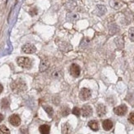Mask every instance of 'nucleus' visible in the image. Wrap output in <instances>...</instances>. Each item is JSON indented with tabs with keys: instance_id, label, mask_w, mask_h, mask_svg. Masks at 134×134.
<instances>
[{
	"instance_id": "obj_1",
	"label": "nucleus",
	"mask_w": 134,
	"mask_h": 134,
	"mask_svg": "<svg viewBox=\"0 0 134 134\" xmlns=\"http://www.w3.org/2000/svg\"><path fill=\"white\" fill-rule=\"evenodd\" d=\"M11 88L15 93H21L26 90V85L23 80L16 79L11 84Z\"/></svg>"
},
{
	"instance_id": "obj_2",
	"label": "nucleus",
	"mask_w": 134,
	"mask_h": 134,
	"mask_svg": "<svg viewBox=\"0 0 134 134\" xmlns=\"http://www.w3.org/2000/svg\"><path fill=\"white\" fill-rule=\"evenodd\" d=\"M16 63L18 66H20L22 68H31L32 63L31 60L27 57H19L17 58Z\"/></svg>"
},
{
	"instance_id": "obj_3",
	"label": "nucleus",
	"mask_w": 134,
	"mask_h": 134,
	"mask_svg": "<svg viewBox=\"0 0 134 134\" xmlns=\"http://www.w3.org/2000/svg\"><path fill=\"white\" fill-rule=\"evenodd\" d=\"M21 50L23 53L30 54H34L36 51V48L32 44H26L21 47Z\"/></svg>"
},
{
	"instance_id": "obj_4",
	"label": "nucleus",
	"mask_w": 134,
	"mask_h": 134,
	"mask_svg": "<svg viewBox=\"0 0 134 134\" xmlns=\"http://www.w3.org/2000/svg\"><path fill=\"white\" fill-rule=\"evenodd\" d=\"M91 96V92L88 88H82L80 91L79 97L81 100H89Z\"/></svg>"
},
{
	"instance_id": "obj_5",
	"label": "nucleus",
	"mask_w": 134,
	"mask_h": 134,
	"mask_svg": "<svg viewBox=\"0 0 134 134\" xmlns=\"http://www.w3.org/2000/svg\"><path fill=\"white\" fill-rule=\"evenodd\" d=\"M70 74L74 77H78L81 74V68L80 67L76 64V63H72L70 67Z\"/></svg>"
},
{
	"instance_id": "obj_6",
	"label": "nucleus",
	"mask_w": 134,
	"mask_h": 134,
	"mask_svg": "<svg viewBox=\"0 0 134 134\" xmlns=\"http://www.w3.org/2000/svg\"><path fill=\"white\" fill-rule=\"evenodd\" d=\"M127 111V107L125 104H121L119 106H117L114 109V112L115 114H117L119 116H124Z\"/></svg>"
},
{
	"instance_id": "obj_7",
	"label": "nucleus",
	"mask_w": 134,
	"mask_h": 134,
	"mask_svg": "<svg viewBox=\"0 0 134 134\" xmlns=\"http://www.w3.org/2000/svg\"><path fill=\"white\" fill-rule=\"evenodd\" d=\"M9 123L14 127H17L21 124V119L17 114H13L9 117Z\"/></svg>"
},
{
	"instance_id": "obj_8",
	"label": "nucleus",
	"mask_w": 134,
	"mask_h": 134,
	"mask_svg": "<svg viewBox=\"0 0 134 134\" xmlns=\"http://www.w3.org/2000/svg\"><path fill=\"white\" fill-rule=\"evenodd\" d=\"M93 110L92 108L88 105V104H86V105H83V107L81 108V114H82L83 117H90V116L92 114Z\"/></svg>"
},
{
	"instance_id": "obj_9",
	"label": "nucleus",
	"mask_w": 134,
	"mask_h": 134,
	"mask_svg": "<svg viewBox=\"0 0 134 134\" xmlns=\"http://www.w3.org/2000/svg\"><path fill=\"white\" fill-rule=\"evenodd\" d=\"M96 112H97V114H98L99 117H103V116H104L106 114L105 106H104V104H98L97 108H96Z\"/></svg>"
},
{
	"instance_id": "obj_10",
	"label": "nucleus",
	"mask_w": 134,
	"mask_h": 134,
	"mask_svg": "<svg viewBox=\"0 0 134 134\" xmlns=\"http://www.w3.org/2000/svg\"><path fill=\"white\" fill-rule=\"evenodd\" d=\"M113 122L109 119H105L103 121L102 123V126H103V129L105 130V131H109L110 129L113 127Z\"/></svg>"
},
{
	"instance_id": "obj_11",
	"label": "nucleus",
	"mask_w": 134,
	"mask_h": 134,
	"mask_svg": "<svg viewBox=\"0 0 134 134\" xmlns=\"http://www.w3.org/2000/svg\"><path fill=\"white\" fill-rule=\"evenodd\" d=\"M59 49L63 52H68L72 49V45L67 42H63L59 44Z\"/></svg>"
},
{
	"instance_id": "obj_12",
	"label": "nucleus",
	"mask_w": 134,
	"mask_h": 134,
	"mask_svg": "<svg viewBox=\"0 0 134 134\" xmlns=\"http://www.w3.org/2000/svg\"><path fill=\"white\" fill-rule=\"evenodd\" d=\"M114 42L117 45V47L119 49H124V38L122 36H119V37H117L115 40H114Z\"/></svg>"
},
{
	"instance_id": "obj_13",
	"label": "nucleus",
	"mask_w": 134,
	"mask_h": 134,
	"mask_svg": "<svg viewBox=\"0 0 134 134\" xmlns=\"http://www.w3.org/2000/svg\"><path fill=\"white\" fill-rule=\"evenodd\" d=\"M39 130L41 134H49L50 126L48 124H43L39 127Z\"/></svg>"
},
{
	"instance_id": "obj_14",
	"label": "nucleus",
	"mask_w": 134,
	"mask_h": 134,
	"mask_svg": "<svg viewBox=\"0 0 134 134\" xmlns=\"http://www.w3.org/2000/svg\"><path fill=\"white\" fill-rule=\"evenodd\" d=\"M79 18V16L77 13H70L67 15V20L70 22H74L77 20H78Z\"/></svg>"
},
{
	"instance_id": "obj_15",
	"label": "nucleus",
	"mask_w": 134,
	"mask_h": 134,
	"mask_svg": "<svg viewBox=\"0 0 134 134\" xmlns=\"http://www.w3.org/2000/svg\"><path fill=\"white\" fill-rule=\"evenodd\" d=\"M106 8L104 5H98L96 7V13L99 16H103L106 13Z\"/></svg>"
},
{
	"instance_id": "obj_16",
	"label": "nucleus",
	"mask_w": 134,
	"mask_h": 134,
	"mask_svg": "<svg viewBox=\"0 0 134 134\" xmlns=\"http://www.w3.org/2000/svg\"><path fill=\"white\" fill-rule=\"evenodd\" d=\"M88 126H89L90 129L93 131H98L99 130V124L97 123V121H96V120L90 121L88 123Z\"/></svg>"
},
{
	"instance_id": "obj_17",
	"label": "nucleus",
	"mask_w": 134,
	"mask_h": 134,
	"mask_svg": "<svg viewBox=\"0 0 134 134\" xmlns=\"http://www.w3.org/2000/svg\"><path fill=\"white\" fill-rule=\"evenodd\" d=\"M109 4L114 9H119L121 8V6H122L121 3L119 1V0H111V1L109 2Z\"/></svg>"
},
{
	"instance_id": "obj_18",
	"label": "nucleus",
	"mask_w": 134,
	"mask_h": 134,
	"mask_svg": "<svg viewBox=\"0 0 134 134\" xmlns=\"http://www.w3.org/2000/svg\"><path fill=\"white\" fill-rule=\"evenodd\" d=\"M48 67H49V62H48V60L47 59L43 60L41 62V63H40V72H44V71H45V70L48 68Z\"/></svg>"
},
{
	"instance_id": "obj_19",
	"label": "nucleus",
	"mask_w": 134,
	"mask_h": 134,
	"mask_svg": "<svg viewBox=\"0 0 134 134\" xmlns=\"http://www.w3.org/2000/svg\"><path fill=\"white\" fill-rule=\"evenodd\" d=\"M62 132H63V134H69L71 132V127H70V125L68 124H65L64 125H63Z\"/></svg>"
},
{
	"instance_id": "obj_20",
	"label": "nucleus",
	"mask_w": 134,
	"mask_h": 134,
	"mask_svg": "<svg viewBox=\"0 0 134 134\" xmlns=\"http://www.w3.org/2000/svg\"><path fill=\"white\" fill-rule=\"evenodd\" d=\"M1 107L2 109H8L9 107V101L7 98H4L1 101Z\"/></svg>"
},
{
	"instance_id": "obj_21",
	"label": "nucleus",
	"mask_w": 134,
	"mask_h": 134,
	"mask_svg": "<svg viewBox=\"0 0 134 134\" xmlns=\"http://www.w3.org/2000/svg\"><path fill=\"white\" fill-rule=\"evenodd\" d=\"M0 134H10V131L5 125L0 126Z\"/></svg>"
},
{
	"instance_id": "obj_22",
	"label": "nucleus",
	"mask_w": 134,
	"mask_h": 134,
	"mask_svg": "<svg viewBox=\"0 0 134 134\" xmlns=\"http://www.w3.org/2000/svg\"><path fill=\"white\" fill-rule=\"evenodd\" d=\"M69 113H70V109H69V108L68 106L62 107V109H61V114H62L63 116H64V117H65V116H68L69 114Z\"/></svg>"
},
{
	"instance_id": "obj_23",
	"label": "nucleus",
	"mask_w": 134,
	"mask_h": 134,
	"mask_svg": "<svg viewBox=\"0 0 134 134\" xmlns=\"http://www.w3.org/2000/svg\"><path fill=\"white\" fill-rule=\"evenodd\" d=\"M43 107H44V110L46 111V113H47L50 116V117H52V116H53V114H54V109H53V108L49 106V105H47V106H43Z\"/></svg>"
},
{
	"instance_id": "obj_24",
	"label": "nucleus",
	"mask_w": 134,
	"mask_h": 134,
	"mask_svg": "<svg viewBox=\"0 0 134 134\" xmlns=\"http://www.w3.org/2000/svg\"><path fill=\"white\" fill-rule=\"evenodd\" d=\"M129 39L131 40V41L134 42V28L133 27H131L129 31Z\"/></svg>"
},
{
	"instance_id": "obj_25",
	"label": "nucleus",
	"mask_w": 134,
	"mask_h": 134,
	"mask_svg": "<svg viewBox=\"0 0 134 134\" xmlns=\"http://www.w3.org/2000/svg\"><path fill=\"white\" fill-rule=\"evenodd\" d=\"M72 114L78 117V116H80V114H81V109L77 107H74L72 109Z\"/></svg>"
},
{
	"instance_id": "obj_26",
	"label": "nucleus",
	"mask_w": 134,
	"mask_h": 134,
	"mask_svg": "<svg viewBox=\"0 0 134 134\" xmlns=\"http://www.w3.org/2000/svg\"><path fill=\"white\" fill-rule=\"evenodd\" d=\"M129 121L132 124H134V112H132L129 116Z\"/></svg>"
},
{
	"instance_id": "obj_27",
	"label": "nucleus",
	"mask_w": 134,
	"mask_h": 134,
	"mask_svg": "<svg viewBox=\"0 0 134 134\" xmlns=\"http://www.w3.org/2000/svg\"><path fill=\"white\" fill-rule=\"evenodd\" d=\"M3 120V115L2 114H0V123Z\"/></svg>"
},
{
	"instance_id": "obj_28",
	"label": "nucleus",
	"mask_w": 134,
	"mask_h": 134,
	"mask_svg": "<svg viewBox=\"0 0 134 134\" xmlns=\"http://www.w3.org/2000/svg\"><path fill=\"white\" fill-rule=\"evenodd\" d=\"M3 86L0 84V94L2 93V91H3Z\"/></svg>"
}]
</instances>
